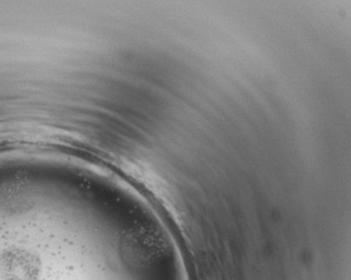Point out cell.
I'll list each match as a JSON object with an SVG mask.
<instances>
[{"label": "cell", "mask_w": 351, "mask_h": 280, "mask_svg": "<svg viewBox=\"0 0 351 280\" xmlns=\"http://www.w3.org/2000/svg\"><path fill=\"white\" fill-rule=\"evenodd\" d=\"M38 257L21 247H9L0 253V280H39Z\"/></svg>", "instance_id": "6da1fadb"}]
</instances>
